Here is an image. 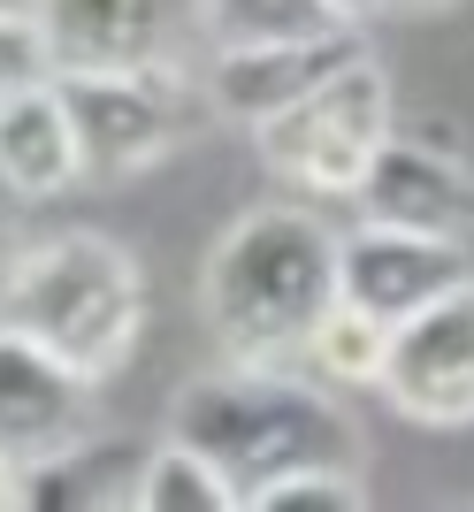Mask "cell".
<instances>
[{
  "instance_id": "cell-2",
  "label": "cell",
  "mask_w": 474,
  "mask_h": 512,
  "mask_svg": "<svg viewBox=\"0 0 474 512\" xmlns=\"http://www.w3.org/2000/svg\"><path fill=\"white\" fill-rule=\"evenodd\" d=\"M169 436L207 451L245 512H253V497L276 474L360 467V421L322 383H299L283 367H245V360L215 367V375H192V383L176 390Z\"/></svg>"
},
{
  "instance_id": "cell-12",
  "label": "cell",
  "mask_w": 474,
  "mask_h": 512,
  "mask_svg": "<svg viewBox=\"0 0 474 512\" xmlns=\"http://www.w3.org/2000/svg\"><path fill=\"white\" fill-rule=\"evenodd\" d=\"M85 176L77 161V130H69V107L54 92V77L16 100H0V184L23 199H46V192H69Z\"/></svg>"
},
{
  "instance_id": "cell-13",
  "label": "cell",
  "mask_w": 474,
  "mask_h": 512,
  "mask_svg": "<svg viewBox=\"0 0 474 512\" xmlns=\"http://www.w3.org/2000/svg\"><path fill=\"white\" fill-rule=\"evenodd\" d=\"M199 31L222 46H291V39H329L345 31L337 0H199Z\"/></svg>"
},
{
  "instance_id": "cell-8",
  "label": "cell",
  "mask_w": 474,
  "mask_h": 512,
  "mask_svg": "<svg viewBox=\"0 0 474 512\" xmlns=\"http://www.w3.org/2000/svg\"><path fill=\"white\" fill-rule=\"evenodd\" d=\"M467 276H474L467 245H444V237L383 230V222H360L352 237H337V299L375 314L383 329H398L406 314H421Z\"/></svg>"
},
{
  "instance_id": "cell-14",
  "label": "cell",
  "mask_w": 474,
  "mask_h": 512,
  "mask_svg": "<svg viewBox=\"0 0 474 512\" xmlns=\"http://www.w3.org/2000/svg\"><path fill=\"white\" fill-rule=\"evenodd\" d=\"M130 505H146V512H237V490L222 482V467L207 451H192L184 436H161L138 459Z\"/></svg>"
},
{
  "instance_id": "cell-10",
  "label": "cell",
  "mask_w": 474,
  "mask_h": 512,
  "mask_svg": "<svg viewBox=\"0 0 474 512\" xmlns=\"http://www.w3.org/2000/svg\"><path fill=\"white\" fill-rule=\"evenodd\" d=\"M367 39L360 31H329V39H291V46H222L215 69H207V92H215V107L230 115V123H268V115H283L291 100H306V92L322 85V77H337L345 62H360Z\"/></svg>"
},
{
  "instance_id": "cell-16",
  "label": "cell",
  "mask_w": 474,
  "mask_h": 512,
  "mask_svg": "<svg viewBox=\"0 0 474 512\" xmlns=\"http://www.w3.org/2000/svg\"><path fill=\"white\" fill-rule=\"evenodd\" d=\"M360 505H367L360 467H299L253 497V512H360Z\"/></svg>"
},
{
  "instance_id": "cell-5",
  "label": "cell",
  "mask_w": 474,
  "mask_h": 512,
  "mask_svg": "<svg viewBox=\"0 0 474 512\" xmlns=\"http://www.w3.org/2000/svg\"><path fill=\"white\" fill-rule=\"evenodd\" d=\"M54 92L69 107L85 176H138L184 138L169 69H54Z\"/></svg>"
},
{
  "instance_id": "cell-9",
  "label": "cell",
  "mask_w": 474,
  "mask_h": 512,
  "mask_svg": "<svg viewBox=\"0 0 474 512\" xmlns=\"http://www.w3.org/2000/svg\"><path fill=\"white\" fill-rule=\"evenodd\" d=\"M85 428H92V383L69 375L62 360H46L31 337L0 329V459L31 474L77 451Z\"/></svg>"
},
{
  "instance_id": "cell-6",
  "label": "cell",
  "mask_w": 474,
  "mask_h": 512,
  "mask_svg": "<svg viewBox=\"0 0 474 512\" xmlns=\"http://www.w3.org/2000/svg\"><path fill=\"white\" fill-rule=\"evenodd\" d=\"M375 390L421 428H474V276L390 329Z\"/></svg>"
},
{
  "instance_id": "cell-17",
  "label": "cell",
  "mask_w": 474,
  "mask_h": 512,
  "mask_svg": "<svg viewBox=\"0 0 474 512\" xmlns=\"http://www.w3.org/2000/svg\"><path fill=\"white\" fill-rule=\"evenodd\" d=\"M54 77V46H46L39 16H0V100L46 85Z\"/></svg>"
},
{
  "instance_id": "cell-18",
  "label": "cell",
  "mask_w": 474,
  "mask_h": 512,
  "mask_svg": "<svg viewBox=\"0 0 474 512\" xmlns=\"http://www.w3.org/2000/svg\"><path fill=\"white\" fill-rule=\"evenodd\" d=\"M0 505H23V474L8 467V459H0Z\"/></svg>"
},
{
  "instance_id": "cell-21",
  "label": "cell",
  "mask_w": 474,
  "mask_h": 512,
  "mask_svg": "<svg viewBox=\"0 0 474 512\" xmlns=\"http://www.w3.org/2000/svg\"><path fill=\"white\" fill-rule=\"evenodd\" d=\"M406 8H444V0H406Z\"/></svg>"
},
{
  "instance_id": "cell-7",
  "label": "cell",
  "mask_w": 474,
  "mask_h": 512,
  "mask_svg": "<svg viewBox=\"0 0 474 512\" xmlns=\"http://www.w3.org/2000/svg\"><path fill=\"white\" fill-rule=\"evenodd\" d=\"M352 207H360V222H383V230L474 245V169L444 146V130H421V123L390 130L367 161Z\"/></svg>"
},
{
  "instance_id": "cell-22",
  "label": "cell",
  "mask_w": 474,
  "mask_h": 512,
  "mask_svg": "<svg viewBox=\"0 0 474 512\" xmlns=\"http://www.w3.org/2000/svg\"><path fill=\"white\" fill-rule=\"evenodd\" d=\"M0 192H8V184H0Z\"/></svg>"
},
{
  "instance_id": "cell-11",
  "label": "cell",
  "mask_w": 474,
  "mask_h": 512,
  "mask_svg": "<svg viewBox=\"0 0 474 512\" xmlns=\"http://www.w3.org/2000/svg\"><path fill=\"white\" fill-rule=\"evenodd\" d=\"M54 69H169L176 0H39Z\"/></svg>"
},
{
  "instance_id": "cell-20",
  "label": "cell",
  "mask_w": 474,
  "mask_h": 512,
  "mask_svg": "<svg viewBox=\"0 0 474 512\" xmlns=\"http://www.w3.org/2000/svg\"><path fill=\"white\" fill-rule=\"evenodd\" d=\"M0 16H39V0H0Z\"/></svg>"
},
{
  "instance_id": "cell-1",
  "label": "cell",
  "mask_w": 474,
  "mask_h": 512,
  "mask_svg": "<svg viewBox=\"0 0 474 512\" xmlns=\"http://www.w3.org/2000/svg\"><path fill=\"white\" fill-rule=\"evenodd\" d=\"M199 306L222 352L245 367L306 360V337L337 306V237L299 207H253L207 253Z\"/></svg>"
},
{
  "instance_id": "cell-3",
  "label": "cell",
  "mask_w": 474,
  "mask_h": 512,
  "mask_svg": "<svg viewBox=\"0 0 474 512\" xmlns=\"http://www.w3.org/2000/svg\"><path fill=\"white\" fill-rule=\"evenodd\" d=\"M0 329H16L62 360L85 383H108L115 367L138 352L146 329V276L138 260L100 230L46 237L31 253H16V268L0 276Z\"/></svg>"
},
{
  "instance_id": "cell-15",
  "label": "cell",
  "mask_w": 474,
  "mask_h": 512,
  "mask_svg": "<svg viewBox=\"0 0 474 512\" xmlns=\"http://www.w3.org/2000/svg\"><path fill=\"white\" fill-rule=\"evenodd\" d=\"M383 352H390V329L375 314H360V306H329L322 329L306 337V360L322 367V383H383Z\"/></svg>"
},
{
  "instance_id": "cell-4",
  "label": "cell",
  "mask_w": 474,
  "mask_h": 512,
  "mask_svg": "<svg viewBox=\"0 0 474 512\" xmlns=\"http://www.w3.org/2000/svg\"><path fill=\"white\" fill-rule=\"evenodd\" d=\"M390 130H398L390 77L375 69V54H360L337 77H322L306 100H291L283 115L253 123V146L276 184H291L306 199H352Z\"/></svg>"
},
{
  "instance_id": "cell-19",
  "label": "cell",
  "mask_w": 474,
  "mask_h": 512,
  "mask_svg": "<svg viewBox=\"0 0 474 512\" xmlns=\"http://www.w3.org/2000/svg\"><path fill=\"white\" fill-rule=\"evenodd\" d=\"M337 8H345V23H367L375 8H390V0H337Z\"/></svg>"
}]
</instances>
